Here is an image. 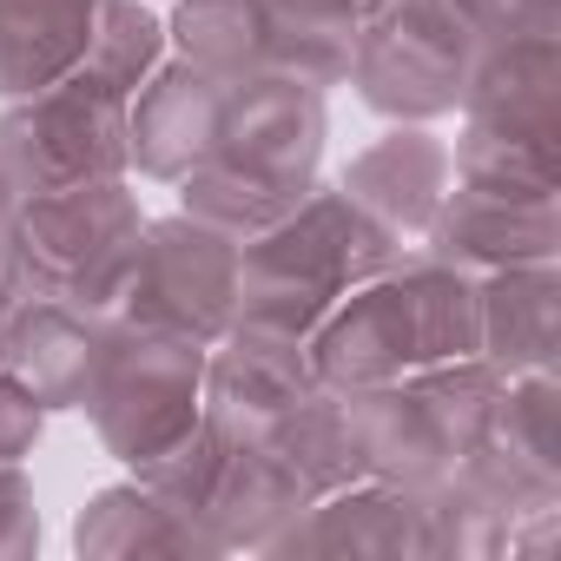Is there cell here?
Returning <instances> with one entry per match:
<instances>
[{"label": "cell", "instance_id": "1", "mask_svg": "<svg viewBox=\"0 0 561 561\" xmlns=\"http://www.w3.org/2000/svg\"><path fill=\"white\" fill-rule=\"evenodd\" d=\"M318 159L324 93L285 73H244L225 93L205 159L179 179V211L244 244L298 211V198L318 185Z\"/></svg>", "mask_w": 561, "mask_h": 561}, {"label": "cell", "instance_id": "2", "mask_svg": "<svg viewBox=\"0 0 561 561\" xmlns=\"http://www.w3.org/2000/svg\"><path fill=\"white\" fill-rule=\"evenodd\" d=\"M476 305H482L476 271L436 251L390 257L311 331V364L324 390H370L430 364L476 357Z\"/></svg>", "mask_w": 561, "mask_h": 561}, {"label": "cell", "instance_id": "3", "mask_svg": "<svg viewBox=\"0 0 561 561\" xmlns=\"http://www.w3.org/2000/svg\"><path fill=\"white\" fill-rule=\"evenodd\" d=\"M390 257H403V244L370 225L344 185H311L298 211L238 244V324L311 344V331Z\"/></svg>", "mask_w": 561, "mask_h": 561}, {"label": "cell", "instance_id": "4", "mask_svg": "<svg viewBox=\"0 0 561 561\" xmlns=\"http://www.w3.org/2000/svg\"><path fill=\"white\" fill-rule=\"evenodd\" d=\"M139 238H146V211L126 192V179H100L73 192L14 198L8 225H0V264H8L14 298H67L119 324Z\"/></svg>", "mask_w": 561, "mask_h": 561}, {"label": "cell", "instance_id": "5", "mask_svg": "<svg viewBox=\"0 0 561 561\" xmlns=\"http://www.w3.org/2000/svg\"><path fill=\"white\" fill-rule=\"evenodd\" d=\"M495 390H502V370L482 357L430 364L370 390H337L357 469L377 482H403V489H430L456 476L489 423Z\"/></svg>", "mask_w": 561, "mask_h": 561}, {"label": "cell", "instance_id": "6", "mask_svg": "<svg viewBox=\"0 0 561 561\" xmlns=\"http://www.w3.org/2000/svg\"><path fill=\"white\" fill-rule=\"evenodd\" d=\"M205 351L198 337H179V331H146V324H119L113 331V351L87 390V416L100 430V443L146 469L159 456H172L198 416H205Z\"/></svg>", "mask_w": 561, "mask_h": 561}, {"label": "cell", "instance_id": "7", "mask_svg": "<svg viewBox=\"0 0 561 561\" xmlns=\"http://www.w3.org/2000/svg\"><path fill=\"white\" fill-rule=\"evenodd\" d=\"M476 54H482V34L469 27L456 0H383L370 27L357 34L351 87L364 93L370 113L416 126L462 106Z\"/></svg>", "mask_w": 561, "mask_h": 561}, {"label": "cell", "instance_id": "8", "mask_svg": "<svg viewBox=\"0 0 561 561\" xmlns=\"http://www.w3.org/2000/svg\"><path fill=\"white\" fill-rule=\"evenodd\" d=\"M126 93L67 73L41 93H21L0 113V172L14 198L34 192H73L100 179H126Z\"/></svg>", "mask_w": 561, "mask_h": 561}, {"label": "cell", "instance_id": "9", "mask_svg": "<svg viewBox=\"0 0 561 561\" xmlns=\"http://www.w3.org/2000/svg\"><path fill=\"white\" fill-rule=\"evenodd\" d=\"M119 324L218 344L238 324V238H225V231H211L185 211L146 225Z\"/></svg>", "mask_w": 561, "mask_h": 561}, {"label": "cell", "instance_id": "10", "mask_svg": "<svg viewBox=\"0 0 561 561\" xmlns=\"http://www.w3.org/2000/svg\"><path fill=\"white\" fill-rule=\"evenodd\" d=\"M462 476L508 515H535L561 502V416H554V377L528 370V377H502L489 423L462 462Z\"/></svg>", "mask_w": 561, "mask_h": 561}, {"label": "cell", "instance_id": "11", "mask_svg": "<svg viewBox=\"0 0 561 561\" xmlns=\"http://www.w3.org/2000/svg\"><path fill=\"white\" fill-rule=\"evenodd\" d=\"M113 318H93L67 298H14L8 331H0V364L41 397V410H80L113 351Z\"/></svg>", "mask_w": 561, "mask_h": 561}, {"label": "cell", "instance_id": "12", "mask_svg": "<svg viewBox=\"0 0 561 561\" xmlns=\"http://www.w3.org/2000/svg\"><path fill=\"white\" fill-rule=\"evenodd\" d=\"M225 93H231V80H218V73H205L192 60H159L146 73V87L126 100V152H133V165L146 179L179 185L205 159V146L218 133V113H225Z\"/></svg>", "mask_w": 561, "mask_h": 561}, {"label": "cell", "instance_id": "13", "mask_svg": "<svg viewBox=\"0 0 561 561\" xmlns=\"http://www.w3.org/2000/svg\"><path fill=\"white\" fill-rule=\"evenodd\" d=\"M554 198H508V192H482V185H449L436 225L423 231V244L476 277L515 271V264H554Z\"/></svg>", "mask_w": 561, "mask_h": 561}, {"label": "cell", "instance_id": "14", "mask_svg": "<svg viewBox=\"0 0 561 561\" xmlns=\"http://www.w3.org/2000/svg\"><path fill=\"white\" fill-rule=\"evenodd\" d=\"M337 185L370 225H383L403 244V238H423L436 225V211L456 185V165H449V146L430 139L423 126H397L370 152H357Z\"/></svg>", "mask_w": 561, "mask_h": 561}, {"label": "cell", "instance_id": "15", "mask_svg": "<svg viewBox=\"0 0 561 561\" xmlns=\"http://www.w3.org/2000/svg\"><path fill=\"white\" fill-rule=\"evenodd\" d=\"M554 337H561V298H554V264H515L482 277L476 305V357L495 364L502 377L554 370Z\"/></svg>", "mask_w": 561, "mask_h": 561}, {"label": "cell", "instance_id": "16", "mask_svg": "<svg viewBox=\"0 0 561 561\" xmlns=\"http://www.w3.org/2000/svg\"><path fill=\"white\" fill-rule=\"evenodd\" d=\"M257 8H264V73L331 93L337 80H351L357 34L383 0H257Z\"/></svg>", "mask_w": 561, "mask_h": 561}, {"label": "cell", "instance_id": "17", "mask_svg": "<svg viewBox=\"0 0 561 561\" xmlns=\"http://www.w3.org/2000/svg\"><path fill=\"white\" fill-rule=\"evenodd\" d=\"M106 0H0V100L80 73Z\"/></svg>", "mask_w": 561, "mask_h": 561}, {"label": "cell", "instance_id": "18", "mask_svg": "<svg viewBox=\"0 0 561 561\" xmlns=\"http://www.w3.org/2000/svg\"><path fill=\"white\" fill-rule=\"evenodd\" d=\"M73 548L80 554H218V541L152 482L100 489L73 522Z\"/></svg>", "mask_w": 561, "mask_h": 561}, {"label": "cell", "instance_id": "19", "mask_svg": "<svg viewBox=\"0 0 561 561\" xmlns=\"http://www.w3.org/2000/svg\"><path fill=\"white\" fill-rule=\"evenodd\" d=\"M165 34L179 41V60H192L218 80L264 73V8L257 0H179Z\"/></svg>", "mask_w": 561, "mask_h": 561}, {"label": "cell", "instance_id": "20", "mask_svg": "<svg viewBox=\"0 0 561 561\" xmlns=\"http://www.w3.org/2000/svg\"><path fill=\"white\" fill-rule=\"evenodd\" d=\"M159 60H165V27L139 8V0H106V8H100V27H93V47H87V60H80V73L133 100Z\"/></svg>", "mask_w": 561, "mask_h": 561}, {"label": "cell", "instance_id": "21", "mask_svg": "<svg viewBox=\"0 0 561 561\" xmlns=\"http://www.w3.org/2000/svg\"><path fill=\"white\" fill-rule=\"evenodd\" d=\"M41 423H47L41 397L0 364V462H27L34 443H41Z\"/></svg>", "mask_w": 561, "mask_h": 561}, {"label": "cell", "instance_id": "22", "mask_svg": "<svg viewBox=\"0 0 561 561\" xmlns=\"http://www.w3.org/2000/svg\"><path fill=\"white\" fill-rule=\"evenodd\" d=\"M41 548V508L21 476V462H0V554H34Z\"/></svg>", "mask_w": 561, "mask_h": 561}, {"label": "cell", "instance_id": "23", "mask_svg": "<svg viewBox=\"0 0 561 561\" xmlns=\"http://www.w3.org/2000/svg\"><path fill=\"white\" fill-rule=\"evenodd\" d=\"M456 8L469 14V27L482 34V47L502 41V34H522V27H548L554 21V0H456Z\"/></svg>", "mask_w": 561, "mask_h": 561}, {"label": "cell", "instance_id": "24", "mask_svg": "<svg viewBox=\"0 0 561 561\" xmlns=\"http://www.w3.org/2000/svg\"><path fill=\"white\" fill-rule=\"evenodd\" d=\"M8 311H14V285H8V264H0V331H8Z\"/></svg>", "mask_w": 561, "mask_h": 561}, {"label": "cell", "instance_id": "25", "mask_svg": "<svg viewBox=\"0 0 561 561\" xmlns=\"http://www.w3.org/2000/svg\"><path fill=\"white\" fill-rule=\"evenodd\" d=\"M8 211H14V185H8V172H0V225H8Z\"/></svg>", "mask_w": 561, "mask_h": 561}]
</instances>
